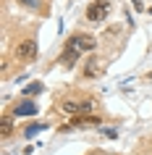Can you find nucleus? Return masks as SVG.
<instances>
[{"instance_id": "f257e3e1", "label": "nucleus", "mask_w": 152, "mask_h": 155, "mask_svg": "<svg viewBox=\"0 0 152 155\" xmlns=\"http://www.w3.org/2000/svg\"><path fill=\"white\" fill-rule=\"evenodd\" d=\"M13 53H16L18 61H34V58H37V42H34V40H24V42H18Z\"/></svg>"}, {"instance_id": "f03ea898", "label": "nucleus", "mask_w": 152, "mask_h": 155, "mask_svg": "<svg viewBox=\"0 0 152 155\" xmlns=\"http://www.w3.org/2000/svg\"><path fill=\"white\" fill-rule=\"evenodd\" d=\"M108 11H110V8H108L105 0H95V3L87 8V18H89V21H102V18L108 16Z\"/></svg>"}, {"instance_id": "7ed1b4c3", "label": "nucleus", "mask_w": 152, "mask_h": 155, "mask_svg": "<svg viewBox=\"0 0 152 155\" xmlns=\"http://www.w3.org/2000/svg\"><path fill=\"white\" fill-rule=\"evenodd\" d=\"M79 53H81V50L76 48V42L68 40V42H66V48H63V53H60V63H63V66H73V63H76V58H79Z\"/></svg>"}, {"instance_id": "20e7f679", "label": "nucleus", "mask_w": 152, "mask_h": 155, "mask_svg": "<svg viewBox=\"0 0 152 155\" xmlns=\"http://www.w3.org/2000/svg\"><path fill=\"white\" fill-rule=\"evenodd\" d=\"M73 42H76V48L84 50V53H89V50H95L97 48V40L92 37V34H76V37H71Z\"/></svg>"}, {"instance_id": "39448f33", "label": "nucleus", "mask_w": 152, "mask_h": 155, "mask_svg": "<svg viewBox=\"0 0 152 155\" xmlns=\"http://www.w3.org/2000/svg\"><path fill=\"white\" fill-rule=\"evenodd\" d=\"M13 113L16 116H34L37 113V105H34V103H18Z\"/></svg>"}, {"instance_id": "423d86ee", "label": "nucleus", "mask_w": 152, "mask_h": 155, "mask_svg": "<svg viewBox=\"0 0 152 155\" xmlns=\"http://www.w3.org/2000/svg\"><path fill=\"white\" fill-rule=\"evenodd\" d=\"M11 131H13V118L11 116H3L0 118V134L3 137H11Z\"/></svg>"}, {"instance_id": "0eeeda50", "label": "nucleus", "mask_w": 152, "mask_h": 155, "mask_svg": "<svg viewBox=\"0 0 152 155\" xmlns=\"http://www.w3.org/2000/svg\"><path fill=\"white\" fill-rule=\"evenodd\" d=\"M60 108H63V110H66L68 116H76V113H81V105H79V103H71V100H66V103H63Z\"/></svg>"}, {"instance_id": "6e6552de", "label": "nucleus", "mask_w": 152, "mask_h": 155, "mask_svg": "<svg viewBox=\"0 0 152 155\" xmlns=\"http://www.w3.org/2000/svg\"><path fill=\"white\" fill-rule=\"evenodd\" d=\"M42 90H45V87H42V82H32V84L24 90V95H26V97H34V95H40Z\"/></svg>"}, {"instance_id": "1a4fd4ad", "label": "nucleus", "mask_w": 152, "mask_h": 155, "mask_svg": "<svg viewBox=\"0 0 152 155\" xmlns=\"http://www.w3.org/2000/svg\"><path fill=\"white\" fill-rule=\"evenodd\" d=\"M84 74H87V76H95V74H97V61H89V63H87V71H84Z\"/></svg>"}, {"instance_id": "9d476101", "label": "nucleus", "mask_w": 152, "mask_h": 155, "mask_svg": "<svg viewBox=\"0 0 152 155\" xmlns=\"http://www.w3.org/2000/svg\"><path fill=\"white\" fill-rule=\"evenodd\" d=\"M42 129H45V126H29L24 134H26V137H34V134H37V131H42Z\"/></svg>"}, {"instance_id": "9b49d317", "label": "nucleus", "mask_w": 152, "mask_h": 155, "mask_svg": "<svg viewBox=\"0 0 152 155\" xmlns=\"http://www.w3.org/2000/svg\"><path fill=\"white\" fill-rule=\"evenodd\" d=\"M18 3H24V5H29V8H37V5H40L37 0H18Z\"/></svg>"}]
</instances>
